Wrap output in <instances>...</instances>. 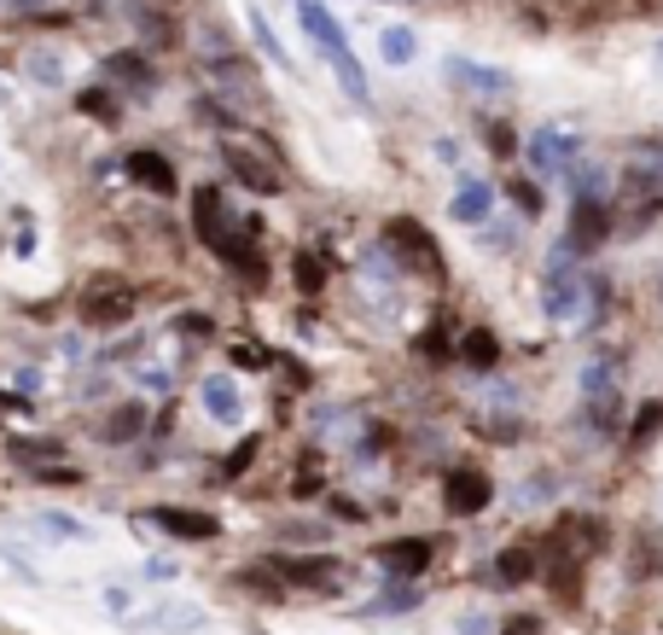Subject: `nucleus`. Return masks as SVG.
<instances>
[{
  "label": "nucleus",
  "instance_id": "6e6552de",
  "mask_svg": "<svg viewBox=\"0 0 663 635\" xmlns=\"http://www.w3.org/2000/svg\"><path fill=\"white\" fill-rule=\"evenodd\" d=\"M600 548H605L600 520H565V525H553V537H548V560H588V554H600Z\"/></svg>",
  "mask_w": 663,
  "mask_h": 635
},
{
  "label": "nucleus",
  "instance_id": "1a4fd4ad",
  "mask_svg": "<svg viewBox=\"0 0 663 635\" xmlns=\"http://www.w3.org/2000/svg\"><path fill=\"white\" fill-rule=\"evenodd\" d=\"M372 565H384L390 577H419V572H431V542H425V537L379 542V548H372Z\"/></svg>",
  "mask_w": 663,
  "mask_h": 635
},
{
  "label": "nucleus",
  "instance_id": "7c9ffc66",
  "mask_svg": "<svg viewBox=\"0 0 663 635\" xmlns=\"http://www.w3.org/2000/svg\"><path fill=\"white\" fill-rule=\"evenodd\" d=\"M250 24H257V41H262V53H268V59H274V64H280V71H292V59H285V47H280V36H274V29H268L262 19H250Z\"/></svg>",
  "mask_w": 663,
  "mask_h": 635
},
{
  "label": "nucleus",
  "instance_id": "20e7f679",
  "mask_svg": "<svg viewBox=\"0 0 663 635\" xmlns=\"http://www.w3.org/2000/svg\"><path fill=\"white\" fill-rule=\"evenodd\" d=\"M384 240H390V251H396L402 262H414L419 274H442V251L431 245V233H425L414 216H390V222H384Z\"/></svg>",
  "mask_w": 663,
  "mask_h": 635
},
{
  "label": "nucleus",
  "instance_id": "c756f323",
  "mask_svg": "<svg viewBox=\"0 0 663 635\" xmlns=\"http://www.w3.org/2000/svg\"><path fill=\"white\" fill-rule=\"evenodd\" d=\"M24 12H36V19H64L71 7H99V0H19Z\"/></svg>",
  "mask_w": 663,
  "mask_h": 635
},
{
  "label": "nucleus",
  "instance_id": "393cba45",
  "mask_svg": "<svg viewBox=\"0 0 663 635\" xmlns=\"http://www.w3.org/2000/svg\"><path fill=\"white\" fill-rule=\"evenodd\" d=\"M24 76H29V82H41V88H59V82H64L59 53H47V47H41V53H29V59H24Z\"/></svg>",
  "mask_w": 663,
  "mask_h": 635
},
{
  "label": "nucleus",
  "instance_id": "cd10ccee",
  "mask_svg": "<svg viewBox=\"0 0 663 635\" xmlns=\"http://www.w3.org/2000/svg\"><path fill=\"white\" fill-rule=\"evenodd\" d=\"M635 175H646V181H658V187H663V146L658 141L635 146Z\"/></svg>",
  "mask_w": 663,
  "mask_h": 635
},
{
  "label": "nucleus",
  "instance_id": "f8f14e48",
  "mask_svg": "<svg viewBox=\"0 0 663 635\" xmlns=\"http://www.w3.org/2000/svg\"><path fill=\"white\" fill-rule=\"evenodd\" d=\"M228 170L245 181L257 198H280V187H285V175L274 170V163H262V158H250L245 146H228Z\"/></svg>",
  "mask_w": 663,
  "mask_h": 635
},
{
  "label": "nucleus",
  "instance_id": "a211bd4d",
  "mask_svg": "<svg viewBox=\"0 0 663 635\" xmlns=\"http://www.w3.org/2000/svg\"><path fill=\"white\" fill-rule=\"evenodd\" d=\"M536 565H541V554L536 548H506V554L495 560V583H506V589H518V583H530L536 577Z\"/></svg>",
  "mask_w": 663,
  "mask_h": 635
},
{
  "label": "nucleus",
  "instance_id": "aec40b11",
  "mask_svg": "<svg viewBox=\"0 0 663 635\" xmlns=\"http://www.w3.org/2000/svg\"><path fill=\"white\" fill-rule=\"evenodd\" d=\"M461 362L466 367H478V374H489V367H495L501 362V339H495V332H466V344H461Z\"/></svg>",
  "mask_w": 663,
  "mask_h": 635
},
{
  "label": "nucleus",
  "instance_id": "f704fd0d",
  "mask_svg": "<svg viewBox=\"0 0 663 635\" xmlns=\"http://www.w3.org/2000/svg\"><path fill=\"white\" fill-rule=\"evenodd\" d=\"M292 496H320V466H297V484Z\"/></svg>",
  "mask_w": 663,
  "mask_h": 635
},
{
  "label": "nucleus",
  "instance_id": "423d86ee",
  "mask_svg": "<svg viewBox=\"0 0 663 635\" xmlns=\"http://www.w3.org/2000/svg\"><path fill=\"white\" fill-rule=\"evenodd\" d=\"M524 152H530V170H536V175H570V163H576V152H582V146H576L570 129H536Z\"/></svg>",
  "mask_w": 663,
  "mask_h": 635
},
{
  "label": "nucleus",
  "instance_id": "412c9836",
  "mask_svg": "<svg viewBox=\"0 0 663 635\" xmlns=\"http://www.w3.org/2000/svg\"><path fill=\"white\" fill-rule=\"evenodd\" d=\"M140 431H146V408H140V403H128V408H116V414H111L99 438H106V443H128V438H140Z\"/></svg>",
  "mask_w": 663,
  "mask_h": 635
},
{
  "label": "nucleus",
  "instance_id": "2f4dec72",
  "mask_svg": "<svg viewBox=\"0 0 663 635\" xmlns=\"http://www.w3.org/2000/svg\"><path fill=\"white\" fill-rule=\"evenodd\" d=\"M12 455H19V461H53L59 443H24V438H19V443H12Z\"/></svg>",
  "mask_w": 663,
  "mask_h": 635
},
{
  "label": "nucleus",
  "instance_id": "9d476101",
  "mask_svg": "<svg viewBox=\"0 0 663 635\" xmlns=\"http://www.w3.org/2000/svg\"><path fill=\"white\" fill-rule=\"evenodd\" d=\"M82 321L88 327H128L134 321V292L128 286H94L82 297Z\"/></svg>",
  "mask_w": 663,
  "mask_h": 635
},
{
  "label": "nucleus",
  "instance_id": "473e14b6",
  "mask_svg": "<svg viewBox=\"0 0 663 635\" xmlns=\"http://www.w3.org/2000/svg\"><path fill=\"white\" fill-rule=\"evenodd\" d=\"M513 198H518V210H524V216H536V210H541V193H536V181H513Z\"/></svg>",
  "mask_w": 663,
  "mask_h": 635
},
{
  "label": "nucleus",
  "instance_id": "9b49d317",
  "mask_svg": "<svg viewBox=\"0 0 663 635\" xmlns=\"http://www.w3.org/2000/svg\"><path fill=\"white\" fill-rule=\"evenodd\" d=\"M123 170H128V181H140L146 193L175 198V163H169L163 152H151V146H134V152L123 158Z\"/></svg>",
  "mask_w": 663,
  "mask_h": 635
},
{
  "label": "nucleus",
  "instance_id": "e433bc0d",
  "mask_svg": "<svg viewBox=\"0 0 663 635\" xmlns=\"http://www.w3.org/2000/svg\"><path fill=\"white\" fill-rule=\"evenodd\" d=\"M175 327H181V332H198V339H210V332H216L210 321H204V315H181V321H175Z\"/></svg>",
  "mask_w": 663,
  "mask_h": 635
},
{
  "label": "nucleus",
  "instance_id": "f03ea898",
  "mask_svg": "<svg viewBox=\"0 0 663 635\" xmlns=\"http://www.w3.org/2000/svg\"><path fill=\"white\" fill-rule=\"evenodd\" d=\"M297 24H303V36H309L315 47H320V59L332 64V76H337V88H344V99L349 106H367L372 99V88H367V76H361V64H355V53H349V36L337 29V19L320 0H297Z\"/></svg>",
  "mask_w": 663,
  "mask_h": 635
},
{
  "label": "nucleus",
  "instance_id": "4468645a",
  "mask_svg": "<svg viewBox=\"0 0 663 635\" xmlns=\"http://www.w3.org/2000/svg\"><path fill=\"white\" fill-rule=\"evenodd\" d=\"M541 304H548L553 321H570V315L582 309V286L565 280V251H558V262H553V280H548V297H541Z\"/></svg>",
  "mask_w": 663,
  "mask_h": 635
},
{
  "label": "nucleus",
  "instance_id": "6ab92c4d",
  "mask_svg": "<svg viewBox=\"0 0 663 635\" xmlns=\"http://www.w3.org/2000/svg\"><path fill=\"white\" fill-rule=\"evenodd\" d=\"M106 71H111L116 82H128L134 94H151V82H158V76H151V64H146L140 53H128V47H123V53H111V59H106Z\"/></svg>",
  "mask_w": 663,
  "mask_h": 635
},
{
  "label": "nucleus",
  "instance_id": "5701e85b",
  "mask_svg": "<svg viewBox=\"0 0 663 635\" xmlns=\"http://www.w3.org/2000/svg\"><path fill=\"white\" fill-rule=\"evenodd\" d=\"M257 455H262V438H245V443L233 449L228 461H221V478H216V484H233V478H245V473H250V461H257Z\"/></svg>",
  "mask_w": 663,
  "mask_h": 635
},
{
  "label": "nucleus",
  "instance_id": "72a5a7b5",
  "mask_svg": "<svg viewBox=\"0 0 663 635\" xmlns=\"http://www.w3.org/2000/svg\"><path fill=\"white\" fill-rule=\"evenodd\" d=\"M36 484H82L76 466H36Z\"/></svg>",
  "mask_w": 663,
  "mask_h": 635
},
{
  "label": "nucleus",
  "instance_id": "b1692460",
  "mask_svg": "<svg viewBox=\"0 0 663 635\" xmlns=\"http://www.w3.org/2000/svg\"><path fill=\"white\" fill-rule=\"evenodd\" d=\"M76 111L94 117V123H116V99H111L106 88H82V94H76Z\"/></svg>",
  "mask_w": 663,
  "mask_h": 635
},
{
  "label": "nucleus",
  "instance_id": "ddd939ff",
  "mask_svg": "<svg viewBox=\"0 0 663 635\" xmlns=\"http://www.w3.org/2000/svg\"><path fill=\"white\" fill-rule=\"evenodd\" d=\"M274 572H285V583H297V589H332L337 572H344V560H332V554H303V560H280Z\"/></svg>",
  "mask_w": 663,
  "mask_h": 635
},
{
  "label": "nucleus",
  "instance_id": "dca6fc26",
  "mask_svg": "<svg viewBox=\"0 0 663 635\" xmlns=\"http://www.w3.org/2000/svg\"><path fill=\"white\" fill-rule=\"evenodd\" d=\"M449 210H454V222H483V216L495 210V187H489V181H461Z\"/></svg>",
  "mask_w": 663,
  "mask_h": 635
},
{
  "label": "nucleus",
  "instance_id": "bb28decb",
  "mask_svg": "<svg viewBox=\"0 0 663 635\" xmlns=\"http://www.w3.org/2000/svg\"><path fill=\"white\" fill-rule=\"evenodd\" d=\"M320 286H327V262H315L309 251H303V257H297V292H303V297H315Z\"/></svg>",
  "mask_w": 663,
  "mask_h": 635
},
{
  "label": "nucleus",
  "instance_id": "a878e982",
  "mask_svg": "<svg viewBox=\"0 0 663 635\" xmlns=\"http://www.w3.org/2000/svg\"><path fill=\"white\" fill-rule=\"evenodd\" d=\"M658 431H663V403H646V408L635 414V426H628V443L646 449V443L658 438Z\"/></svg>",
  "mask_w": 663,
  "mask_h": 635
},
{
  "label": "nucleus",
  "instance_id": "f3484780",
  "mask_svg": "<svg viewBox=\"0 0 663 635\" xmlns=\"http://www.w3.org/2000/svg\"><path fill=\"white\" fill-rule=\"evenodd\" d=\"M204 408L216 414V420H245V396L233 391V379H204Z\"/></svg>",
  "mask_w": 663,
  "mask_h": 635
},
{
  "label": "nucleus",
  "instance_id": "0eeeda50",
  "mask_svg": "<svg viewBox=\"0 0 663 635\" xmlns=\"http://www.w3.org/2000/svg\"><path fill=\"white\" fill-rule=\"evenodd\" d=\"M146 525L169 530L175 542H210V537H221V520H216V513H204V508H146Z\"/></svg>",
  "mask_w": 663,
  "mask_h": 635
},
{
  "label": "nucleus",
  "instance_id": "4c0bfd02",
  "mask_svg": "<svg viewBox=\"0 0 663 635\" xmlns=\"http://www.w3.org/2000/svg\"><path fill=\"white\" fill-rule=\"evenodd\" d=\"M501 635H541V624H536V618H513V624H506Z\"/></svg>",
  "mask_w": 663,
  "mask_h": 635
},
{
  "label": "nucleus",
  "instance_id": "c9c22d12",
  "mask_svg": "<svg viewBox=\"0 0 663 635\" xmlns=\"http://www.w3.org/2000/svg\"><path fill=\"white\" fill-rule=\"evenodd\" d=\"M489 141H495V158H513V129H506V123H495V129H489Z\"/></svg>",
  "mask_w": 663,
  "mask_h": 635
},
{
  "label": "nucleus",
  "instance_id": "f257e3e1",
  "mask_svg": "<svg viewBox=\"0 0 663 635\" xmlns=\"http://www.w3.org/2000/svg\"><path fill=\"white\" fill-rule=\"evenodd\" d=\"M193 228H198V240L210 245L233 274H245V280L268 274L262 257H257V222H240L233 205L221 198V187H198L193 193Z\"/></svg>",
  "mask_w": 663,
  "mask_h": 635
},
{
  "label": "nucleus",
  "instance_id": "4be33fe9",
  "mask_svg": "<svg viewBox=\"0 0 663 635\" xmlns=\"http://www.w3.org/2000/svg\"><path fill=\"white\" fill-rule=\"evenodd\" d=\"M379 53H384V64H414V53H419L414 29H407V24H390L384 36H379Z\"/></svg>",
  "mask_w": 663,
  "mask_h": 635
},
{
  "label": "nucleus",
  "instance_id": "39448f33",
  "mask_svg": "<svg viewBox=\"0 0 663 635\" xmlns=\"http://www.w3.org/2000/svg\"><path fill=\"white\" fill-rule=\"evenodd\" d=\"M442 501H449L454 520H471V513H483L489 501H495V478L478 473V466H454V473L442 478Z\"/></svg>",
  "mask_w": 663,
  "mask_h": 635
},
{
  "label": "nucleus",
  "instance_id": "2eb2a0df",
  "mask_svg": "<svg viewBox=\"0 0 663 635\" xmlns=\"http://www.w3.org/2000/svg\"><path fill=\"white\" fill-rule=\"evenodd\" d=\"M449 82H461V88H471V94H506L513 88L506 71H483V64H471V59H449Z\"/></svg>",
  "mask_w": 663,
  "mask_h": 635
},
{
  "label": "nucleus",
  "instance_id": "7ed1b4c3",
  "mask_svg": "<svg viewBox=\"0 0 663 635\" xmlns=\"http://www.w3.org/2000/svg\"><path fill=\"white\" fill-rule=\"evenodd\" d=\"M605 240H611V205L600 193H576L570 228H565V251H570V257H582V251H600Z\"/></svg>",
  "mask_w": 663,
  "mask_h": 635
},
{
  "label": "nucleus",
  "instance_id": "c85d7f7f",
  "mask_svg": "<svg viewBox=\"0 0 663 635\" xmlns=\"http://www.w3.org/2000/svg\"><path fill=\"white\" fill-rule=\"evenodd\" d=\"M128 19L146 29V41H175V24H163L158 12H151V7H128Z\"/></svg>",
  "mask_w": 663,
  "mask_h": 635
}]
</instances>
